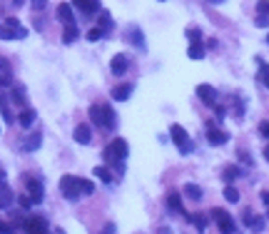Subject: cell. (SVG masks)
I'll list each match as a JSON object with an SVG mask.
<instances>
[{"label":"cell","mask_w":269,"mask_h":234,"mask_svg":"<svg viewBox=\"0 0 269 234\" xmlns=\"http://www.w3.org/2000/svg\"><path fill=\"white\" fill-rule=\"evenodd\" d=\"M90 122L97 125L100 130H115L118 127V115H115V110L110 105L97 102V105L90 107Z\"/></svg>","instance_id":"6da1fadb"},{"label":"cell","mask_w":269,"mask_h":234,"mask_svg":"<svg viewBox=\"0 0 269 234\" xmlns=\"http://www.w3.org/2000/svg\"><path fill=\"white\" fill-rule=\"evenodd\" d=\"M127 154H130V145H127V140H125V137H115V140L105 147L102 157H105L107 165H115V162H125Z\"/></svg>","instance_id":"7a4b0ae2"},{"label":"cell","mask_w":269,"mask_h":234,"mask_svg":"<svg viewBox=\"0 0 269 234\" xmlns=\"http://www.w3.org/2000/svg\"><path fill=\"white\" fill-rule=\"evenodd\" d=\"M170 137H172L175 147L179 149V154H192L195 152V142H192V137L187 135V130L182 125H172L170 127Z\"/></svg>","instance_id":"3957f363"},{"label":"cell","mask_w":269,"mask_h":234,"mask_svg":"<svg viewBox=\"0 0 269 234\" xmlns=\"http://www.w3.org/2000/svg\"><path fill=\"white\" fill-rule=\"evenodd\" d=\"M60 192H62V197L75 202L80 197V177H75V175H65L60 179Z\"/></svg>","instance_id":"277c9868"},{"label":"cell","mask_w":269,"mask_h":234,"mask_svg":"<svg viewBox=\"0 0 269 234\" xmlns=\"http://www.w3.org/2000/svg\"><path fill=\"white\" fill-rule=\"evenodd\" d=\"M28 30L23 28V23L18 25H8V23H0V40H25Z\"/></svg>","instance_id":"5b68a950"},{"label":"cell","mask_w":269,"mask_h":234,"mask_svg":"<svg viewBox=\"0 0 269 234\" xmlns=\"http://www.w3.org/2000/svg\"><path fill=\"white\" fill-rule=\"evenodd\" d=\"M212 217H214V222H217V227H219L222 234H235V232H237L235 219H232V214H229V212H224V209H212Z\"/></svg>","instance_id":"8992f818"},{"label":"cell","mask_w":269,"mask_h":234,"mask_svg":"<svg viewBox=\"0 0 269 234\" xmlns=\"http://www.w3.org/2000/svg\"><path fill=\"white\" fill-rule=\"evenodd\" d=\"M23 232L25 234H50V224L43 217H30L23 222Z\"/></svg>","instance_id":"52a82bcc"},{"label":"cell","mask_w":269,"mask_h":234,"mask_svg":"<svg viewBox=\"0 0 269 234\" xmlns=\"http://www.w3.org/2000/svg\"><path fill=\"white\" fill-rule=\"evenodd\" d=\"M25 192H28V197L32 200V205H40L43 202V182L40 179H35V177H25Z\"/></svg>","instance_id":"ba28073f"},{"label":"cell","mask_w":269,"mask_h":234,"mask_svg":"<svg viewBox=\"0 0 269 234\" xmlns=\"http://www.w3.org/2000/svg\"><path fill=\"white\" fill-rule=\"evenodd\" d=\"M125 40H127L130 45H135L137 50H145V48H147V40H145L140 25H130V28L125 30Z\"/></svg>","instance_id":"9c48e42d"},{"label":"cell","mask_w":269,"mask_h":234,"mask_svg":"<svg viewBox=\"0 0 269 234\" xmlns=\"http://www.w3.org/2000/svg\"><path fill=\"white\" fill-rule=\"evenodd\" d=\"M127 70H130V58H127L125 53H118V55H112V60H110V72H112V75L122 77Z\"/></svg>","instance_id":"30bf717a"},{"label":"cell","mask_w":269,"mask_h":234,"mask_svg":"<svg viewBox=\"0 0 269 234\" xmlns=\"http://www.w3.org/2000/svg\"><path fill=\"white\" fill-rule=\"evenodd\" d=\"M207 140H209V145H224V142H229V132H224V130H217V122L214 120H209L207 122Z\"/></svg>","instance_id":"8fae6325"},{"label":"cell","mask_w":269,"mask_h":234,"mask_svg":"<svg viewBox=\"0 0 269 234\" xmlns=\"http://www.w3.org/2000/svg\"><path fill=\"white\" fill-rule=\"evenodd\" d=\"M70 5H72V8H78L85 18L100 13V0H70Z\"/></svg>","instance_id":"7c38bea8"},{"label":"cell","mask_w":269,"mask_h":234,"mask_svg":"<svg viewBox=\"0 0 269 234\" xmlns=\"http://www.w3.org/2000/svg\"><path fill=\"white\" fill-rule=\"evenodd\" d=\"M197 97H200L207 107H214L217 100H219V92H217L212 85H197Z\"/></svg>","instance_id":"4fadbf2b"},{"label":"cell","mask_w":269,"mask_h":234,"mask_svg":"<svg viewBox=\"0 0 269 234\" xmlns=\"http://www.w3.org/2000/svg\"><path fill=\"white\" fill-rule=\"evenodd\" d=\"M132 90H135V85H130V83H122L118 88H112V100L115 102H125V100H130Z\"/></svg>","instance_id":"5bb4252c"},{"label":"cell","mask_w":269,"mask_h":234,"mask_svg":"<svg viewBox=\"0 0 269 234\" xmlns=\"http://www.w3.org/2000/svg\"><path fill=\"white\" fill-rule=\"evenodd\" d=\"M72 137H75V142H78V145H90V140H92L90 125H78V127H75V132H72Z\"/></svg>","instance_id":"9a60e30c"},{"label":"cell","mask_w":269,"mask_h":234,"mask_svg":"<svg viewBox=\"0 0 269 234\" xmlns=\"http://www.w3.org/2000/svg\"><path fill=\"white\" fill-rule=\"evenodd\" d=\"M55 15H58V20H60L62 25L75 23V15H72V5H70V3H60L58 10H55Z\"/></svg>","instance_id":"2e32d148"},{"label":"cell","mask_w":269,"mask_h":234,"mask_svg":"<svg viewBox=\"0 0 269 234\" xmlns=\"http://www.w3.org/2000/svg\"><path fill=\"white\" fill-rule=\"evenodd\" d=\"M13 205V189L5 184V179H0V209H8Z\"/></svg>","instance_id":"e0dca14e"},{"label":"cell","mask_w":269,"mask_h":234,"mask_svg":"<svg viewBox=\"0 0 269 234\" xmlns=\"http://www.w3.org/2000/svg\"><path fill=\"white\" fill-rule=\"evenodd\" d=\"M13 83V70H10V62L5 58H0V88H8Z\"/></svg>","instance_id":"ac0fdd59"},{"label":"cell","mask_w":269,"mask_h":234,"mask_svg":"<svg viewBox=\"0 0 269 234\" xmlns=\"http://www.w3.org/2000/svg\"><path fill=\"white\" fill-rule=\"evenodd\" d=\"M167 207H170L172 212H179V214H184V219L189 217V214L182 209V197H179L177 192H170V194H167Z\"/></svg>","instance_id":"d6986e66"},{"label":"cell","mask_w":269,"mask_h":234,"mask_svg":"<svg viewBox=\"0 0 269 234\" xmlns=\"http://www.w3.org/2000/svg\"><path fill=\"white\" fill-rule=\"evenodd\" d=\"M40 142H43V135H40V132H32V135L23 142V149H25V152H37V149H40Z\"/></svg>","instance_id":"ffe728a7"},{"label":"cell","mask_w":269,"mask_h":234,"mask_svg":"<svg viewBox=\"0 0 269 234\" xmlns=\"http://www.w3.org/2000/svg\"><path fill=\"white\" fill-rule=\"evenodd\" d=\"M80 37V30H78V25L75 23H70V25H65V32H62V43L65 45H70V43H75Z\"/></svg>","instance_id":"44dd1931"},{"label":"cell","mask_w":269,"mask_h":234,"mask_svg":"<svg viewBox=\"0 0 269 234\" xmlns=\"http://www.w3.org/2000/svg\"><path fill=\"white\" fill-rule=\"evenodd\" d=\"M35 117H37V112H35L32 107H23V112H20V117H18V122H20V127H30V125L35 122Z\"/></svg>","instance_id":"7402d4cb"},{"label":"cell","mask_w":269,"mask_h":234,"mask_svg":"<svg viewBox=\"0 0 269 234\" xmlns=\"http://www.w3.org/2000/svg\"><path fill=\"white\" fill-rule=\"evenodd\" d=\"M205 50H207L205 43H192V45L187 48V55H189L192 60H202V58H205Z\"/></svg>","instance_id":"603a6c76"},{"label":"cell","mask_w":269,"mask_h":234,"mask_svg":"<svg viewBox=\"0 0 269 234\" xmlns=\"http://www.w3.org/2000/svg\"><path fill=\"white\" fill-rule=\"evenodd\" d=\"M187 222H192V224H195V227H197V232H205V229L209 227V224H207V217H205L202 212H197V214H189V217H187Z\"/></svg>","instance_id":"cb8c5ba5"},{"label":"cell","mask_w":269,"mask_h":234,"mask_svg":"<svg viewBox=\"0 0 269 234\" xmlns=\"http://www.w3.org/2000/svg\"><path fill=\"white\" fill-rule=\"evenodd\" d=\"M257 65H259V70H257V77H259V83H264V88L269 90V65H267V62H262L259 58H257Z\"/></svg>","instance_id":"d4e9b609"},{"label":"cell","mask_w":269,"mask_h":234,"mask_svg":"<svg viewBox=\"0 0 269 234\" xmlns=\"http://www.w3.org/2000/svg\"><path fill=\"white\" fill-rule=\"evenodd\" d=\"M224 200H227V202H232V205L239 202V192H237L235 184H229V182L224 184Z\"/></svg>","instance_id":"484cf974"},{"label":"cell","mask_w":269,"mask_h":234,"mask_svg":"<svg viewBox=\"0 0 269 234\" xmlns=\"http://www.w3.org/2000/svg\"><path fill=\"white\" fill-rule=\"evenodd\" d=\"M184 194H187L189 200H195V202H197V200H202V189H200L197 184H192V182H189V184H184Z\"/></svg>","instance_id":"4316f807"},{"label":"cell","mask_w":269,"mask_h":234,"mask_svg":"<svg viewBox=\"0 0 269 234\" xmlns=\"http://www.w3.org/2000/svg\"><path fill=\"white\" fill-rule=\"evenodd\" d=\"M0 115H3V120H5V125H10L13 120H15V115H13V110L5 105V95H3V100H0Z\"/></svg>","instance_id":"83f0119b"},{"label":"cell","mask_w":269,"mask_h":234,"mask_svg":"<svg viewBox=\"0 0 269 234\" xmlns=\"http://www.w3.org/2000/svg\"><path fill=\"white\" fill-rule=\"evenodd\" d=\"M100 30H102L105 35H110V32H112V15H110L107 10L100 15Z\"/></svg>","instance_id":"f1b7e54d"},{"label":"cell","mask_w":269,"mask_h":234,"mask_svg":"<svg viewBox=\"0 0 269 234\" xmlns=\"http://www.w3.org/2000/svg\"><path fill=\"white\" fill-rule=\"evenodd\" d=\"M92 175H95L97 179H102L105 184H112V172H110L107 167H95V170H92Z\"/></svg>","instance_id":"f546056e"},{"label":"cell","mask_w":269,"mask_h":234,"mask_svg":"<svg viewBox=\"0 0 269 234\" xmlns=\"http://www.w3.org/2000/svg\"><path fill=\"white\" fill-rule=\"evenodd\" d=\"M13 102L25 107V88L23 85H13Z\"/></svg>","instance_id":"4dcf8cb0"},{"label":"cell","mask_w":269,"mask_h":234,"mask_svg":"<svg viewBox=\"0 0 269 234\" xmlns=\"http://www.w3.org/2000/svg\"><path fill=\"white\" fill-rule=\"evenodd\" d=\"M239 175H242L239 167H227V170H224V184H227V182H232V179H237Z\"/></svg>","instance_id":"1f68e13d"},{"label":"cell","mask_w":269,"mask_h":234,"mask_svg":"<svg viewBox=\"0 0 269 234\" xmlns=\"http://www.w3.org/2000/svg\"><path fill=\"white\" fill-rule=\"evenodd\" d=\"M264 224H267V217H254L252 224H249V229H252L254 234H259V232L264 229Z\"/></svg>","instance_id":"d6a6232c"},{"label":"cell","mask_w":269,"mask_h":234,"mask_svg":"<svg viewBox=\"0 0 269 234\" xmlns=\"http://www.w3.org/2000/svg\"><path fill=\"white\" fill-rule=\"evenodd\" d=\"M187 37L192 43H202V30L200 28H187Z\"/></svg>","instance_id":"836d02e7"},{"label":"cell","mask_w":269,"mask_h":234,"mask_svg":"<svg viewBox=\"0 0 269 234\" xmlns=\"http://www.w3.org/2000/svg\"><path fill=\"white\" fill-rule=\"evenodd\" d=\"M92 192H95V184L90 179L80 177V194H92Z\"/></svg>","instance_id":"e575fe53"},{"label":"cell","mask_w":269,"mask_h":234,"mask_svg":"<svg viewBox=\"0 0 269 234\" xmlns=\"http://www.w3.org/2000/svg\"><path fill=\"white\" fill-rule=\"evenodd\" d=\"M257 13L259 15H269V0H259V3H257Z\"/></svg>","instance_id":"d590c367"},{"label":"cell","mask_w":269,"mask_h":234,"mask_svg":"<svg viewBox=\"0 0 269 234\" xmlns=\"http://www.w3.org/2000/svg\"><path fill=\"white\" fill-rule=\"evenodd\" d=\"M102 35H105V32H102L100 28H92V30L88 32V40H100V37H102Z\"/></svg>","instance_id":"8d00e7d4"},{"label":"cell","mask_w":269,"mask_h":234,"mask_svg":"<svg viewBox=\"0 0 269 234\" xmlns=\"http://www.w3.org/2000/svg\"><path fill=\"white\" fill-rule=\"evenodd\" d=\"M18 202H20V207H23V209H28V207H32V200L28 197V194H20V197H18Z\"/></svg>","instance_id":"74e56055"},{"label":"cell","mask_w":269,"mask_h":234,"mask_svg":"<svg viewBox=\"0 0 269 234\" xmlns=\"http://www.w3.org/2000/svg\"><path fill=\"white\" fill-rule=\"evenodd\" d=\"M32 8L35 10H45L48 8V0H32Z\"/></svg>","instance_id":"f35d334b"},{"label":"cell","mask_w":269,"mask_h":234,"mask_svg":"<svg viewBox=\"0 0 269 234\" xmlns=\"http://www.w3.org/2000/svg\"><path fill=\"white\" fill-rule=\"evenodd\" d=\"M259 135L269 140V122H259Z\"/></svg>","instance_id":"ab89813d"},{"label":"cell","mask_w":269,"mask_h":234,"mask_svg":"<svg viewBox=\"0 0 269 234\" xmlns=\"http://www.w3.org/2000/svg\"><path fill=\"white\" fill-rule=\"evenodd\" d=\"M100 234H118V227H115V224L110 222V224H105V229H102Z\"/></svg>","instance_id":"60d3db41"},{"label":"cell","mask_w":269,"mask_h":234,"mask_svg":"<svg viewBox=\"0 0 269 234\" xmlns=\"http://www.w3.org/2000/svg\"><path fill=\"white\" fill-rule=\"evenodd\" d=\"M242 219H244V224L249 227V224H252V219H254V214H252L249 209H244V214H242Z\"/></svg>","instance_id":"b9f144b4"},{"label":"cell","mask_w":269,"mask_h":234,"mask_svg":"<svg viewBox=\"0 0 269 234\" xmlns=\"http://www.w3.org/2000/svg\"><path fill=\"white\" fill-rule=\"evenodd\" d=\"M0 234H13V227L5 224V222H0Z\"/></svg>","instance_id":"7bdbcfd3"},{"label":"cell","mask_w":269,"mask_h":234,"mask_svg":"<svg viewBox=\"0 0 269 234\" xmlns=\"http://www.w3.org/2000/svg\"><path fill=\"white\" fill-rule=\"evenodd\" d=\"M237 154H239V160H242V162H247V165H252V157H249V154H247V152H242V149H239Z\"/></svg>","instance_id":"ee69618b"},{"label":"cell","mask_w":269,"mask_h":234,"mask_svg":"<svg viewBox=\"0 0 269 234\" xmlns=\"http://www.w3.org/2000/svg\"><path fill=\"white\" fill-rule=\"evenodd\" d=\"M262 202H264V207L269 209V192H262Z\"/></svg>","instance_id":"f6af8a7d"},{"label":"cell","mask_w":269,"mask_h":234,"mask_svg":"<svg viewBox=\"0 0 269 234\" xmlns=\"http://www.w3.org/2000/svg\"><path fill=\"white\" fill-rule=\"evenodd\" d=\"M257 25H259V28H264V25H269V20H267V15H264V18H259V20H257Z\"/></svg>","instance_id":"bcb514c9"},{"label":"cell","mask_w":269,"mask_h":234,"mask_svg":"<svg viewBox=\"0 0 269 234\" xmlns=\"http://www.w3.org/2000/svg\"><path fill=\"white\" fill-rule=\"evenodd\" d=\"M157 234H172V229H170V227H160Z\"/></svg>","instance_id":"7dc6e473"},{"label":"cell","mask_w":269,"mask_h":234,"mask_svg":"<svg viewBox=\"0 0 269 234\" xmlns=\"http://www.w3.org/2000/svg\"><path fill=\"white\" fill-rule=\"evenodd\" d=\"M217 48V40H207V50H214Z\"/></svg>","instance_id":"c3c4849f"},{"label":"cell","mask_w":269,"mask_h":234,"mask_svg":"<svg viewBox=\"0 0 269 234\" xmlns=\"http://www.w3.org/2000/svg\"><path fill=\"white\" fill-rule=\"evenodd\" d=\"M207 3H209V5H222L224 0H207Z\"/></svg>","instance_id":"681fc988"},{"label":"cell","mask_w":269,"mask_h":234,"mask_svg":"<svg viewBox=\"0 0 269 234\" xmlns=\"http://www.w3.org/2000/svg\"><path fill=\"white\" fill-rule=\"evenodd\" d=\"M23 3H25V0H13V5H15V8H23Z\"/></svg>","instance_id":"f907efd6"},{"label":"cell","mask_w":269,"mask_h":234,"mask_svg":"<svg viewBox=\"0 0 269 234\" xmlns=\"http://www.w3.org/2000/svg\"><path fill=\"white\" fill-rule=\"evenodd\" d=\"M264 157H267V162H269V145L264 147Z\"/></svg>","instance_id":"816d5d0a"},{"label":"cell","mask_w":269,"mask_h":234,"mask_svg":"<svg viewBox=\"0 0 269 234\" xmlns=\"http://www.w3.org/2000/svg\"><path fill=\"white\" fill-rule=\"evenodd\" d=\"M58 234H65V229H58Z\"/></svg>","instance_id":"f5cc1de1"},{"label":"cell","mask_w":269,"mask_h":234,"mask_svg":"<svg viewBox=\"0 0 269 234\" xmlns=\"http://www.w3.org/2000/svg\"><path fill=\"white\" fill-rule=\"evenodd\" d=\"M267 45H269V35H267Z\"/></svg>","instance_id":"db71d44e"},{"label":"cell","mask_w":269,"mask_h":234,"mask_svg":"<svg viewBox=\"0 0 269 234\" xmlns=\"http://www.w3.org/2000/svg\"><path fill=\"white\" fill-rule=\"evenodd\" d=\"M267 219H269V212H267Z\"/></svg>","instance_id":"11a10c76"},{"label":"cell","mask_w":269,"mask_h":234,"mask_svg":"<svg viewBox=\"0 0 269 234\" xmlns=\"http://www.w3.org/2000/svg\"><path fill=\"white\" fill-rule=\"evenodd\" d=\"M160 3H165V0H160Z\"/></svg>","instance_id":"9f6ffc18"}]
</instances>
